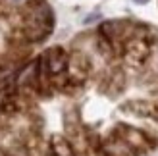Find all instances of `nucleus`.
<instances>
[{
	"label": "nucleus",
	"instance_id": "obj_1",
	"mask_svg": "<svg viewBox=\"0 0 158 156\" xmlns=\"http://www.w3.org/2000/svg\"><path fill=\"white\" fill-rule=\"evenodd\" d=\"M94 19H100V14H93V15H87V18H85V23H93Z\"/></svg>",
	"mask_w": 158,
	"mask_h": 156
},
{
	"label": "nucleus",
	"instance_id": "obj_2",
	"mask_svg": "<svg viewBox=\"0 0 158 156\" xmlns=\"http://www.w3.org/2000/svg\"><path fill=\"white\" fill-rule=\"evenodd\" d=\"M135 2H137V4H147L148 0H135Z\"/></svg>",
	"mask_w": 158,
	"mask_h": 156
}]
</instances>
